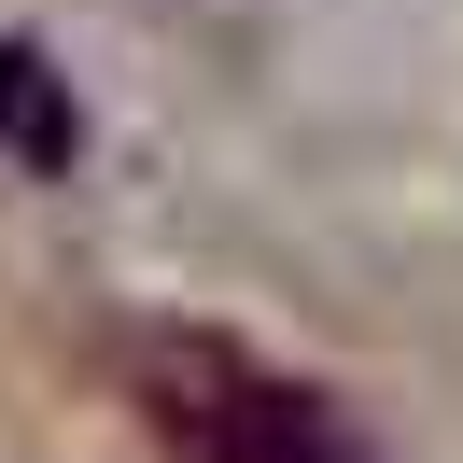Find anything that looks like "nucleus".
I'll return each mask as SVG.
<instances>
[{
  "instance_id": "nucleus-2",
  "label": "nucleus",
  "mask_w": 463,
  "mask_h": 463,
  "mask_svg": "<svg viewBox=\"0 0 463 463\" xmlns=\"http://www.w3.org/2000/svg\"><path fill=\"white\" fill-rule=\"evenodd\" d=\"M0 155L43 183H71V155H85V113H71V85L43 71V43H0Z\"/></svg>"
},
{
  "instance_id": "nucleus-1",
  "label": "nucleus",
  "mask_w": 463,
  "mask_h": 463,
  "mask_svg": "<svg viewBox=\"0 0 463 463\" xmlns=\"http://www.w3.org/2000/svg\"><path fill=\"white\" fill-rule=\"evenodd\" d=\"M155 421H169L183 463H365V449L337 435V407H323V393L239 365V351H183L169 393H155Z\"/></svg>"
}]
</instances>
